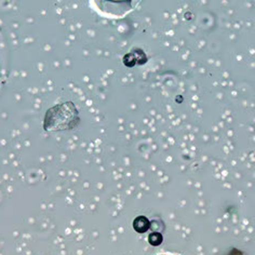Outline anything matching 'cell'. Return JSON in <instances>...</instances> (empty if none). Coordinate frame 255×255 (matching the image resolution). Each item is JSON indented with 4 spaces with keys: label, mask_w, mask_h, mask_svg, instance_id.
I'll use <instances>...</instances> for the list:
<instances>
[{
    "label": "cell",
    "mask_w": 255,
    "mask_h": 255,
    "mask_svg": "<svg viewBox=\"0 0 255 255\" xmlns=\"http://www.w3.org/2000/svg\"><path fill=\"white\" fill-rule=\"evenodd\" d=\"M161 255H167V254H161Z\"/></svg>",
    "instance_id": "obj_1"
}]
</instances>
